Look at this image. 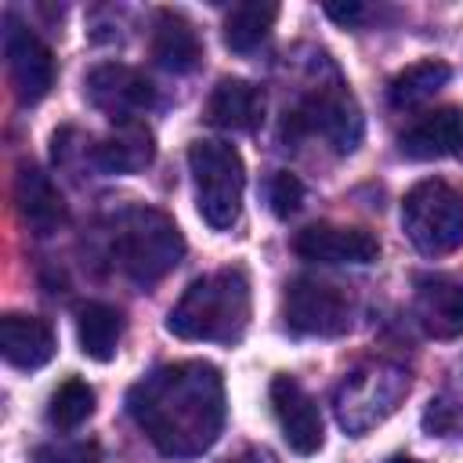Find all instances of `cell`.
<instances>
[{
  "label": "cell",
  "mask_w": 463,
  "mask_h": 463,
  "mask_svg": "<svg viewBox=\"0 0 463 463\" xmlns=\"http://www.w3.org/2000/svg\"><path fill=\"white\" fill-rule=\"evenodd\" d=\"M127 412L163 456L192 459L221 438L224 380L210 362L159 365L130 387Z\"/></svg>",
  "instance_id": "1"
},
{
  "label": "cell",
  "mask_w": 463,
  "mask_h": 463,
  "mask_svg": "<svg viewBox=\"0 0 463 463\" xmlns=\"http://www.w3.org/2000/svg\"><path fill=\"white\" fill-rule=\"evenodd\" d=\"M250 326V282L239 268H221L195 279L174 304L166 329L181 340L232 344Z\"/></svg>",
  "instance_id": "2"
},
{
  "label": "cell",
  "mask_w": 463,
  "mask_h": 463,
  "mask_svg": "<svg viewBox=\"0 0 463 463\" xmlns=\"http://www.w3.org/2000/svg\"><path fill=\"white\" fill-rule=\"evenodd\" d=\"M112 257L134 282H159L184 257L177 224L152 206H127L112 221Z\"/></svg>",
  "instance_id": "3"
},
{
  "label": "cell",
  "mask_w": 463,
  "mask_h": 463,
  "mask_svg": "<svg viewBox=\"0 0 463 463\" xmlns=\"http://www.w3.org/2000/svg\"><path fill=\"white\" fill-rule=\"evenodd\" d=\"M188 170L195 181V206L217 232L232 228L242 213L246 166L242 156L224 141H195L188 148Z\"/></svg>",
  "instance_id": "4"
},
{
  "label": "cell",
  "mask_w": 463,
  "mask_h": 463,
  "mask_svg": "<svg viewBox=\"0 0 463 463\" xmlns=\"http://www.w3.org/2000/svg\"><path fill=\"white\" fill-rule=\"evenodd\" d=\"M402 228L427 257H445L463 246V192L441 177L412 184L402 199Z\"/></svg>",
  "instance_id": "5"
},
{
  "label": "cell",
  "mask_w": 463,
  "mask_h": 463,
  "mask_svg": "<svg viewBox=\"0 0 463 463\" xmlns=\"http://www.w3.org/2000/svg\"><path fill=\"white\" fill-rule=\"evenodd\" d=\"M409 394V373L394 362H369L344 376L336 391V420L347 434H365L383 423Z\"/></svg>",
  "instance_id": "6"
},
{
  "label": "cell",
  "mask_w": 463,
  "mask_h": 463,
  "mask_svg": "<svg viewBox=\"0 0 463 463\" xmlns=\"http://www.w3.org/2000/svg\"><path fill=\"white\" fill-rule=\"evenodd\" d=\"M282 318L297 336H344L351 329V300L329 282L293 279L286 286Z\"/></svg>",
  "instance_id": "7"
},
{
  "label": "cell",
  "mask_w": 463,
  "mask_h": 463,
  "mask_svg": "<svg viewBox=\"0 0 463 463\" xmlns=\"http://www.w3.org/2000/svg\"><path fill=\"white\" fill-rule=\"evenodd\" d=\"M289 127L300 134H318L336 152H354V145L362 141V109L340 83H333V87H318L286 119V130Z\"/></svg>",
  "instance_id": "8"
},
{
  "label": "cell",
  "mask_w": 463,
  "mask_h": 463,
  "mask_svg": "<svg viewBox=\"0 0 463 463\" xmlns=\"http://www.w3.org/2000/svg\"><path fill=\"white\" fill-rule=\"evenodd\" d=\"M4 58H7V76L14 87V98L22 105H36L51 83H54V54L51 47L18 18H4Z\"/></svg>",
  "instance_id": "9"
},
{
  "label": "cell",
  "mask_w": 463,
  "mask_h": 463,
  "mask_svg": "<svg viewBox=\"0 0 463 463\" xmlns=\"http://www.w3.org/2000/svg\"><path fill=\"white\" fill-rule=\"evenodd\" d=\"M83 90H87L90 105L101 109L112 123L141 119V112H148L156 101L148 76L130 65H119V61H105V65L90 69L83 80Z\"/></svg>",
  "instance_id": "10"
},
{
  "label": "cell",
  "mask_w": 463,
  "mask_h": 463,
  "mask_svg": "<svg viewBox=\"0 0 463 463\" xmlns=\"http://www.w3.org/2000/svg\"><path fill=\"white\" fill-rule=\"evenodd\" d=\"M293 253L318 264H369L380 257V239L351 224H307L293 235Z\"/></svg>",
  "instance_id": "11"
},
{
  "label": "cell",
  "mask_w": 463,
  "mask_h": 463,
  "mask_svg": "<svg viewBox=\"0 0 463 463\" xmlns=\"http://www.w3.org/2000/svg\"><path fill=\"white\" fill-rule=\"evenodd\" d=\"M271 409H275V420L282 427V438L286 445L297 452V456H315L326 441L322 434V412L315 405V398L293 380V376H275L271 387Z\"/></svg>",
  "instance_id": "12"
},
{
  "label": "cell",
  "mask_w": 463,
  "mask_h": 463,
  "mask_svg": "<svg viewBox=\"0 0 463 463\" xmlns=\"http://www.w3.org/2000/svg\"><path fill=\"white\" fill-rule=\"evenodd\" d=\"M416 318L427 336L452 340L463 333V279L423 275L416 282Z\"/></svg>",
  "instance_id": "13"
},
{
  "label": "cell",
  "mask_w": 463,
  "mask_h": 463,
  "mask_svg": "<svg viewBox=\"0 0 463 463\" xmlns=\"http://www.w3.org/2000/svg\"><path fill=\"white\" fill-rule=\"evenodd\" d=\"M14 206H18L22 224L40 239L54 235L65 224V199L40 166H29V163L18 166V174H14Z\"/></svg>",
  "instance_id": "14"
},
{
  "label": "cell",
  "mask_w": 463,
  "mask_h": 463,
  "mask_svg": "<svg viewBox=\"0 0 463 463\" xmlns=\"http://www.w3.org/2000/svg\"><path fill=\"white\" fill-rule=\"evenodd\" d=\"M402 156L409 159H449L463 152V109L456 105H441L427 116H420L402 137H398Z\"/></svg>",
  "instance_id": "15"
},
{
  "label": "cell",
  "mask_w": 463,
  "mask_h": 463,
  "mask_svg": "<svg viewBox=\"0 0 463 463\" xmlns=\"http://www.w3.org/2000/svg\"><path fill=\"white\" fill-rule=\"evenodd\" d=\"M203 116L221 130H257L264 119V90L250 80L224 76L210 90Z\"/></svg>",
  "instance_id": "16"
},
{
  "label": "cell",
  "mask_w": 463,
  "mask_h": 463,
  "mask_svg": "<svg viewBox=\"0 0 463 463\" xmlns=\"http://www.w3.org/2000/svg\"><path fill=\"white\" fill-rule=\"evenodd\" d=\"M54 329L36 315H4L0 318V354L14 369H40L54 358Z\"/></svg>",
  "instance_id": "17"
},
{
  "label": "cell",
  "mask_w": 463,
  "mask_h": 463,
  "mask_svg": "<svg viewBox=\"0 0 463 463\" xmlns=\"http://www.w3.org/2000/svg\"><path fill=\"white\" fill-rule=\"evenodd\" d=\"M152 159H156V137L141 119L116 123L94 145V163L105 174H141Z\"/></svg>",
  "instance_id": "18"
},
{
  "label": "cell",
  "mask_w": 463,
  "mask_h": 463,
  "mask_svg": "<svg viewBox=\"0 0 463 463\" xmlns=\"http://www.w3.org/2000/svg\"><path fill=\"white\" fill-rule=\"evenodd\" d=\"M152 58L166 72H192L203 58V40L195 25L177 11H159L152 25Z\"/></svg>",
  "instance_id": "19"
},
{
  "label": "cell",
  "mask_w": 463,
  "mask_h": 463,
  "mask_svg": "<svg viewBox=\"0 0 463 463\" xmlns=\"http://www.w3.org/2000/svg\"><path fill=\"white\" fill-rule=\"evenodd\" d=\"M76 336H80V351L94 362H109L119 351V336H123V315L112 304L90 300L76 311Z\"/></svg>",
  "instance_id": "20"
},
{
  "label": "cell",
  "mask_w": 463,
  "mask_h": 463,
  "mask_svg": "<svg viewBox=\"0 0 463 463\" xmlns=\"http://www.w3.org/2000/svg\"><path fill=\"white\" fill-rule=\"evenodd\" d=\"M449 76H452V69H449L445 61H438V58L412 61V65H405L402 72L391 76V83H387V101H391L394 109H416V105L430 101V98L449 83Z\"/></svg>",
  "instance_id": "21"
},
{
  "label": "cell",
  "mask_w": 463,
  "mask_h": 463,
  "mask_svg": "<svg viewBox=\"0 0 463 463\" xmlns=\"http://www.w3.org/2000/svg\"><path fill=\"white\" fill-rule=\"evenodd\" d=\"M275 18H279L275 4H239L224 18V43L235 54H250L268 40Z\"/></svg>",
  "instance_id": "22"
},
{
  "label": "cell",
  "mask_w": 463,
  "mask_h": 463,
  "mask_svg": "<svg viewBox=\"0 0 463 463\" xmlns=\"http://www.w3.org/2000/svg\"><path fill=\"white\" fill-rule=\"evenodd\" d=\"M94 412V387L83 383V380H65L54 394H51V405H47V420L58 427V430H76L83 420H90Z\"/></svg>",
  "instance_id": "23"
},
{
  "label": "cell",
  "mask_w": 463,
  "mask_h": 463,
  "mask_svg": "<svg viewBox=\"0 0 463 463\" xmlns=\"http://www.w3.org/2000/svg\"><path fill=\"white\" fill-rule=\"evenodd\" d=\"M268 203H271L275 217L297 213L300 203H304V184H300V177L289 174V170H275V174L268 177Z\"/></svg>",
  "instance_id": "24"
},
{
  "label": "cell",
  "mask_w": 463,
  "mask_h": 463,
  "mask_svg": "<svg viewBox=\"0 0 463 463\" xmlns=\"http://www.w3.org/2000/svg\"><path fill=\"white\" fill-rule=\"evenodd\" d=\"M452 420H456V412H452V405H449L445 398L430 402L427 412H423V427H427L430 434H449V430H452Z\"/></svg>",
  "instance_id": "25"
},
{
  "label": "cell",
  "mask_w": 463,
  "mask_h": 463,
  "mask_svg": "<svg viewBox=\"0 0 463 463\" xmlns=\"http://www.w3.org/2000/svg\"><path fill=\"white\" fill-rule=\"evenodd\" d=\"M90 456H94V449H87V445H76V449H36L40 463H87Z\"/></svg>",
  "instance_id": "26"
},
{
  "label": "cell",
  "mask_w": 463,
  "mask_h": 463,
  "mask_svg": "<svg viewBox=\"0 0 463 463\" xmlns=\"http://www.w3.org/2000/svg\"><path fill=\"white\" fill-rule=\"evenodd\" d=\"M326 14L340 25H358L365 18V7L362 4H326Z\"/></svg>",
  "instance_id": "27"
},
{
  "label": "cell",
  "mask_w": 463,
  "mask_h": 463,
  "mask_svg": "<svg viewBox=\"0 0 463 463\" xmlns=\"http://www.w3.org/2000/svg\"><path fill=\"white\" fill-rule=\"evenodd\" d=\"M224 463H271V456L264 449H246V452H239V456H232Z\"/></svg>",
  "instance_id": "28"
},
{
  "label": "cell",
  "mask_w": 463,
  "mask_h": 463,
  "mask_svg": "<svg viewBox=\"0 0 463 463\" xmlns=\"http://www.w3.org/2000/svg\"><path fill=\"white\" fill-rule=\"evenodd\" d=\"M387 463H420V459H412V456H391Z\"/></svg>",
  "instance_id": "29"
}]
</instances>
